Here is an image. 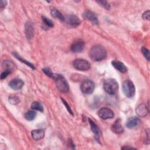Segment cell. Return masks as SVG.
Masks as SVG:
<instances>
[{
	"mask_svg": "<svg viewBox=\"0 0 150 150\" xmlns=\"http://www.w3.org/2000/svg\"><path fill=\"white\" fill-rule=\"evenodd\" d=\"M6 4H7V2L6 1H3V0H1V2H0V8L1 10H2L6 5Z\"/></svg>",
	"mask_w": 150,
	"mask_h": 150,
	"instance_id": "1f68e13d",
	"label": "cell"
},
{
	"mask_svg": "<svg viewBox=\"0 0 150 150\" xmlns=\"http://www.w3.org/2000/svg\"><path fill=\"white\" fill-rule=\"evenodd\" d=\"M112 66L117 70L121 73H125L127 71V69L125 64L118 60H113L111 62Z\"/></svg>",
	"mask_w": 150,
	"mask_h": 150,
	"instance_id": "e0dca14e",
	"label": "cell"
},
{
	"mask_svg": "<svg viewBox=\"0 0 150 150\" xmlns=\"http://www.w3.org/2000/svg\"><path fill=\"white\" fill-rule=\"evenodd\" d=\"M100 6H101L103 8H105L107 10L110 9V4L106 1H96Z\"/></svg>",
	"mask_w": 150,
	"mask_h": 150,
	"instance_id": "4316f807",
	"label": "cell"
},
{
	"mask_svg": "<svg viewBox=\"0 0 150 150\" xmlns=\"http://www.w3.org/2000/svg\"><path fill=\"white\" fill-rule=\"evenodd\" d=\"M89 56L94 61L98 62L105 59L107 52L105 49L100 45L93 46L89 52Z\"/></svg>",
	"mask_w": 150,
	"mask_h": 150,
	"instance_id": "6da1fadb",
	"label": "cell"
},
{
	"mask_svg": "<svg viewBox=\"0 0 150 150\" xmlns=\"http://www.w3.org/2000/svg\"><path fill=\"white\" fill-rule=\"evenodd\" d=\"M84 42L81 39L75 40L71 45L70 49L74 53L81 52L84 48Z\"/></svg>",
	"mask_w": 150,
	"mask_h": 150,
	"instance_id": "ba28073f",
	"label": "cell"
},
{
	"mask_svg": "<svg viewBox=\"0 0 150 150\" xmlns=\"http://www.w3.org/2000/svg\"><path fill=\"white\" fill-rule=\"evenodd\" d=\"M142 18L144 19H147V20H149V11L148 10L146 11H145L143 15H142Z\"/></svg>",
	"mask_w": 150,
	"mask_h": 150,
	"instance_id": "4dcf8cb0",
	"label": "cell"
},
{
	"mask_svg": "<svg viewBox=\"0 0 150 150\" xmlns=\"http://www.w3.org/2000/svg\"><path fill=\"white\" fill-rule=\"evenodd\" d=\"M42 21H43L44 24L46 26H48L49 28H52L54 26V23H53V21H51L50 19H49V18H46L45 16H42Z\"/></svg>",
	"mask_w": 150,
	"mask_h": 150,
	"instance_id": "d4e9b609",
	"label": "cell"
},
{
	"mask_svg": "<svg viewBox=\"0 0 150 150\" xmlns=\"http://www.w3.org/2000/svg\"><path fill=\"white\" fill-rule=\"evenodd\" d=\"M36 116V112L32 110H29L25 114V118L28 121L33 120Z\"/></svg>",
	"mask_w": 150,
	"mask_h": 150,
	"instance_id": "44dd1931",
	"label": "cell"
},
{
	"mask_svg": "<svg viewBox=\"0 0 150 150\" xmlns=\"http://www.w3.org/2000/svg\"><path fill=\"white\" fill-rule=\"evenodd\" d=\"M31 135L32 138L35 141H39L40 139H42L44 136H45V131L42 129H34L32 131Z\"/></svg>",
	"mask_w": 150,
	"mask_h": 150,
	"instance_id": "ac0fdd59",
	"label": "cell"
},
{
	"mask_svg": "<svg viewBox=\"0 0 150 150\" xmlns=\"http://www.w3.org/2000/svg\"><path fill=\"white\" fill-rule=\"evenodd\" d=\"M42 71H43L47 76H49V77H51V78H52V79H54L56 77L57 75V74L53 73L51 71V70H50L49 68H44V69H42Z\"/></svg>",
	"mask_w": 150,
	"mask_h": 150,
	"instance_id": "cb8c5ba5",
	"label": "cell"
},
{
	"mask_svg": "<svg viewBox=\"0 0 150 150\" xmlns=\"http://www.w3.org/2000/svg\"><path fill=\"white\" fill-rule=\"evenodd\" d=\"M54 80L56 87L59 91L63 93H67L69 91V86L68 83L62 75L57 74V76Z\"/></svg>",
	"mask_w": 150,
	"mask_h": 150,
	"instance_id": "3957f363",
	"label": "cell"
},
{
	"mask_svg": "<svg viewBox=\"0 0 150 150\" xmlns=\"http://www.w3.org/2000/svg\"><path fill=\"white\" fill-rule=\"evenodd\" d=\"M74 67L79 70L86 71L90 69V63L86 60L83 59H76L73 62Z\"/></svg>",
	"mask_w": 150,
	"mask_h": 150,
	"instance_id": "5b68a950",
	"label": "cell"
},
{
	"mask_svg": "<svg viewBox=\"0 0 150 150\" xmlns=\"http://www.w3.org/2000/svg\"><path fill=\"white\" fill-rule=\"evenodd\" d=\"M141 121L139 118L133 116L128 119L126 122V127L129 129H133L139 125Z\"/></svg>",
	"mask_w": 150,
	"mask_h": 150,
	"instance_id": "5bb4252c",
	"label": "cell"
},
{
	"mask_svg": "<svg viewBox=\"0 0 150 150\" xmlns=\"http://www.w3.org/2000/svg\"><path fill=\"white\" fill-rule=\"evenodd\" d=\"M66 21L68 25L73 28H76L80 24L79 18L74 15H68L66 18Z\"/></svg>",
	"mask_w": 150,
	"mask_h": 150,
	"instance_id": "8fae6325",
	"label": "cell"
},
{
	"mask_svg": "<svg viewBox=\"0 0 150 150\" xmlns=\"http://www.w3.org/2000/svg\"><path fill=\"white\" fill-rule=\"evenodd\" d=\"M24 85L23 81L21 79H14L9 83V86L15 90H20Z\"/></svg>",
	"mask_w": 150,
	"mask_h": 150,
	"instance_id": "4fadbf2b",
	"label": "cell"
},
{
	"mask_svg": "<svg viewBox=\"0 0 150 150\" xmlns=\"http://www.w3.org/2000/svg\"><path fill=\"white\" fill-rule=\"evenodd\" d=\"M50 13L51 15L55 18H57L61 21H64L65 20V18L64 16L62 15L61 12H60L57 9L55 8H52L50 10Z\"/></svg>",
	"mask_w": 150,
	"mask_h": 150,
	"instance_id": "ffe728a7",
	"label": "cell"
},
{
	"mask_svg": "<svg viewBox=\"0 0 150 150\" xmlns=\"http://www.w3.org/2000/svg\"><path fill=\"white\" fill-rule=\"evenodd\" d=\"M83 18L85 19L90 21L94 24H98V20L97 18V15L92 11L86 10L83 13Z\"/></svg>",
	"mask_w": 150,
	"mask_h": 150,
	"instance_id": "9c48e42d",
	"label": "cell"
},
{
	"mask_svg": "<svg viewBox=\"0 0 150 150\" xmlns=\"http://www.w3.org/2000/svg\"><path fill=\"white\" fill-rule=\"evenodd\" d=\"M2 67L4 70H9L12 71L15 67V64L11 60H4L2 62Z\"/></svg>",
	"mask_w": 150,
	"mask_h": 150,
	"instance_id": "d6986e66",
	"label": "cell"
},
{
	"mask_svg": "<svg viewBox=\"0 0 150 150\" xmlns=\"http://www.w3.org/2000/svg\"><path fill=\"white\" fill-rule=\"evenodd\" d=\"M103 88L110 95H114L118 89V84L114 79H108L103 83Z\"/></svg>",
	"mask_w": 150,
	"mask_h": 150,
	"instance_id": "7a4b0ae2",
	"label": "cell"
},
{
	"mask_svg": "<svg viewBox=\"0 0 150 150\" xmlns=\"http://www.w3.org/2000/svg\"><path fill=\"white\" fill-rule=\"evenodd\" d=\"M31 108L33 110L39 111H40V112L43 111V108L42 105L38 101L33 102L32 104H31Z\"/></svg>",
	"mask_w": 150,
	"mask_h": 150,
	"instance_id": "7402d4cb",
	"label": "cell"
},
{
	"mask_svg": "<svg viewBox=\"0 0 150 150\" xmlns=\"http://www.w3.org/2000/svg\"><path fill=\"white\" fill-rule=\"evenodd\" d=\"M95 88L94 82L91 80H84L80 86L81 91L84 94H91L93 92Z\"/></svg>",
	"mask_w": 150,
	"mask_h": 150,
	"instance_id": "8992f818",
	"label": "cell"
},
{
	"mask_svg": "<svg viewBox=\"0 0 150 150\" xmlns=\"http://www.w3.org/2000/svg\"><path fill=\"white\" fill-rule=\"evenodd\" d=\"M135 112L138 117H145L148 113V108L145 104H140L137 107Z\"/></svg>",
	"mask_w": 150,
	"mask_h": 150,
	"instance_id": "7c38bea8",
	"label": "cell"
},
{
	"mask_svg": "<svg viewBox=\"0 0 150 150\" xmlns=\"http://www.w3.org/2000/svg\"><path fill=\"white\" fill-rule=\"evenodd\" d=\"M61 100H62V102H63V104L65 105V107H66V108H67V111L69 112V113L70 114H71V115H73V111H72V110H71V108H70V107L68 105V104H67V103L65 101V100H64L62 98H61Z\"/></svg>",
	"mask_w": 150,
	"mask_h": 150,
	"instance_id": "f1b7e54d",
	"label": "cell"
},
{
	"mask_svg": "<svg viewBox=\"0 0 150 150\" xmlns=\"http://www.w3.org/2000/svg\"><path fill=\"white\" fill-rule=\"evenodd\" d=\"M11 73V71H9V70H4L2 73H1V79H5L10 73Z\"/></svg>",
	"mask_w": 150,
	"mask_h": 150,
	"instance_id": "f546056e",
	"label": "cell"
},
{
	"mask_svg": "<svg viewBox=\"0 0 150 150\" xmlns=\"http://www.w3.org/2000/svg\"><path fill=\"white\" fill-rule=\"evenodd\" d=\"M111 129L114 133L117 134H121L124 132V128L121 124L120 119H118L114 122L111 126Z\"/></svg>",
	"mask_w": 150,
	"mask_h": 150,
	"instance_id": "2e32d148",
	"label": "cell"
},
{
	"mask_svg": "<svg viewBox=\"0 0 150 150\" xmlns=\"http://www.w3.org/2000/svg\"><path fill=\"white\" fill-rule=\"evenodd\" d=\"M141 52H142V53L144 55V56L146 59V60L148 61H149L150 55H149V50L147 48H146L145 47L143 46L141 48Z\"/></svg>",
	"mask_w": 150,
	"mask_h": 150,
	"instance_id": "83f0119b",
	"label": "cell"
},
{
	"mask_svg": "<svg viewBox=\"0 0 150 150\" xmlns=\"http://www.w3.org/2000/svg\"><path fill=\"white\" fill-rule=\"evenodd\" d=\"M13 54L14 55V56L17 59H18L19 61H21V62H22V63H24L25 64H26L27 66H29L30 68H32V69H35V67H34V66H33V64H32V63H30V62H29L28 61H27V60H25V59H23L20 56H19L17 53H13Z\"/></svg>",
	"mask_w": 150,
	"mask_h": 150,
	"instance_id": "603a6c76",
	"label": "cell"
},
{
	"mask_svg": "<svg viewBox=\"0 0 150 150\" xmlns=\"http://www.w3.org/2000/svg\"><path fill=\"white\" fill-rule=\"evenodd\" d=\"M122 91L125 96L128 98L132 97L135 93V88L133 83L127 80L122 84Z\"/></svg>",
	"mask_w": 150,
	"mask_h": 150,
	"instance_id": "277c9868",
	"label": "cell"
},
{
	"mask_svg": "<svg viewBox=\"0 0 150 150\" xmlns=\"http://www.w3.org/2000/svg\"><path fill=\"white\" fill-rule=\"evenodd\" d=\"M98 115L103 120H107L112 118L114 114L111 109L107 107H103L98 110Z\"/></svg>",
	"mask_w": 150,
	"mask_h": 150,
	"instance_id": "52a82bcc",
	"label": "cell"
},
{
	"mask_svg": "<svg viewBox=\"0 0 150 150\" xmlns=\"http://www.w3.org/2000/svg\"><path fill=\"white\" fill-rule=\"evenodd\" d=\"M88 122H89V124H90V125L91 129L93 133L95 135V138L97 140H98L100 139V135H101V131H100L99 127L90 118H88Z\"/></svg>",
	"mask_w": 150,
	"mask_h": 150,
	"instance_id": "9a60e30c",
	"label": "cell"
},
{
	"mask_svg": "<svg viewBox=\"0 0 150 150\" xmlns=\"http://www.w3.org/2000/svg\"><path fill=\"white\" fill-rule=\"evenodd\" d=\"M25 33L28 39H31L34 35V24L31 21H28L25 25Z\"/></svg>",
	"mask_w": 150,
	"mask_h": 150,
	"instance_id": "30bf717a",
	"label": "cell"
},
{
	"mask_svg": "<svg viewBox=\"0 0 150 150\" xmlns=\"http://www.w3.org/2000/svg\"><path fill=\"white\" fill-rule=\"evenodd\" d=\"M9 101L11 104L15 105L19 103V98L16 96H10L9 97Z\"/></svg>",
	"mask_w": 150,
	"mask_h": 150,
	"instance_id": "484cf974",
	"label": "cell"
},
{
	"mask_svg": "<svg viewBox=\"0 0 150 150\" xmlns=\"http://www.w3.org/2000/svg\"><path fill=\"white\" fill-rule=\"evenodd\" d=\"M121 149H135V148H132V147H131V146H123V147H122V148H121Z\"/></svg>",
	"mask_w": 150,
	"mask_h": 150,
	"instance_id": "d6a6232c",
	"label": "cell"
}]
</instances>
